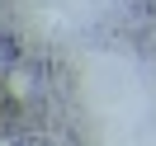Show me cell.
Wrapping results in <instances>:
<instances>
[{
	"label": "cell",
	"instance_id": "6da1fadb",
	"mask_svg": "<svg viewBox=\"0 0 156 146\" xmlns=\"http://www.w3.org/2000/svg\"><path fill=\"white\" fill-rule=\"evenodd\" d=\"M5 90H10L14 99H24V94H29V90H33V76H29V71H24V66H19V71H10V85H5Z\"/></svg>",
	"mask_w": 156,
	"mask_h": 146
},
{
	"label": "cell",
	"instance_id": "7a4b0ae2",
	"mask_svg": "<svg viewBox=\"0 0 156 146\" xmlns=\"http://www.w3.org/2000/svg\"><path fill=\"white\" fill-rule=\"evenodd\" d=\"M0 146H14V141H5V137H0Z\"/></svg>",
	"mask_w": 156,
	"mask_h": 146
}]
</instances>
